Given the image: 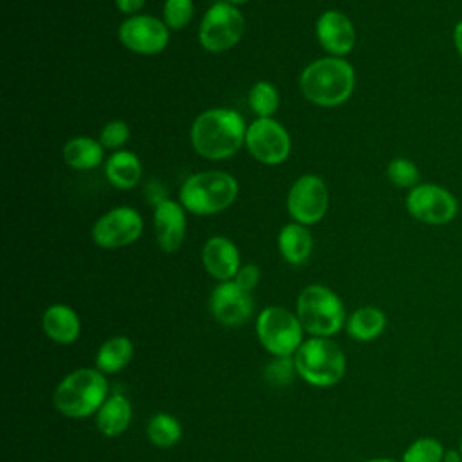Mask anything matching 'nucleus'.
I'll list each match as a JSON object with an SVG mask.
<instances>
[{"label":"nucleus","mask_w":462,"mask_h":462,"mask_svg":"<svg viewBox=\"0 0 462 462\" xmlns=\"http://www.w3.org/2000/svg\"><path fill=\"white\" fill-rule=\"evenodd\" d=\"M244 117L231 108H209L199 114L191 125L195 152L209 161L227 159L245 143Z\"/></svg>","instance_id":"1"},{"label":"nucleus","mask_w":462,"mask_h":462,"mask_svg":"<svg viewBox=\"0 0 462 462\" xmlns=\"http://www.w3.org/2000/svg\"><path fill=\"white\" fill-rule=\"evenodd\" d=\"M356 83L352 65L337 56L319 58L309 63L300 76L301 94L319 106H337L345 103Z\"/></svg>","instance_id":"2"},{"label":"nucleus","mask_w":462,"mask_h":462,"mask_svg":"<svg viewBox=\"0 0 462 462\" xmlns=\"http://www.w3.org/2000/svg\"><path fill=\"white\" fill-rule=\"evenodd\" d=\"M106 392L108 384L99 370L79 368L58 384L54 390V406L65 417L83 419L103 406Z\"/></svg>","instance_id":"3"},{"label":"nucleus","mask_w":462,"mask_h":462,"mask_svg":"<svg viewBox=\"0 0 462 462\" xmlns=\"http://www.w3.org/2000/svg\"><path fill=\"white\" fill-rule=\"evenodd\" d=\"M238 195L236 179L226 171H200L189 175L180 186V204L193 215L220 213Z\"/></svg>","instance_id":"4"},{"label":"nucleus","mask_w":462,"mask_h":462,"mask_svg":"<svg viewBox=\"0 0 462 462\" xmlns=\"http://www.w3.org/2000/svg\"><path fill=\"white\" fill-rule=\"evenodd\" d=\"M296 316L309 334L314 337H328L337 334L345 321V307L339 296L325 285L305 287L296 301Z\"/></svg>","instance_id":"5"},{"label":"nucleus","mask_w":462,"mask_h":462,"mask_svg":"<svg viewBox=\"0 0 462 462\" xmlns=\"http://www.w3.org/2000/svg\"><path fill=\"white\" fill-rule=\"evenodd\" d=\"M296 374L314 386L339 383L346 370L343 350L328 337H312L301 343L294 356Z\"/></svg>","instance_id":"6"},{"label":"nucleus","mask_w":462,"mask_h":462,"mask_svg":"<svg viewBox=\"0 0 462 462\" xmlns=\"http://www.w3.org/2000/svg\"><path fill=\"white\" fill-rule=\"evenodd\" d=\"M256 334L265 350L276 357H289L303 343L298 316L283 307H265L256 319Z\"/></svg>","instance_id":"7"},{"label":"nucleus","mask_w":462,"mask_h":462,"mask_svg":"<svg viewBox=\"0 0 462 462\" xmlns=\"http://www.w3.org/2000/svg\"><path fill=\"white\" fill-rule=\"evenodd\" d=\"M245 31L244 14L229 2L213 4L199 25V42L209 52H224L238 43Z\"/></svg>","instance_id":"8"},{"label":"nucleus","mask_w":462,"mask_h":462,"mask_svg":"<svg viewBox=\"0 0 462 462\" xmlns=\"http://www.w3.org/2000/svg\"><path fill=\"white\" fill-rule=\"evenodd\" d=\"M404 204L415 220L428 226H446L458 213L457 197L448 188L433 182H420L411 188Z\"/></svg>","instance_id":"9"},{"label":"nucleus","mask_w":462,"mask_h":462,"mask_svg":"<svg viewBox=\"0 0 462 462\" xmlns=\"http://www.w3.org/2000/svg\"><path fill=\"white\" fill-rule=\"evenodd\" d=\"M249 153L263 164H280L291 153L289 132L273 117H256L245 132Z\"/></svg>","instance_id":"10"},{"label":"nucleus","mask_w":462,"mask_h":462,"mask_svg":"<svg viewBox=\"0 0 462 462\" xmlns=\"http://www.w3.org/2000/svg\"><path fill=\"white\" fill-rule=\"evenodd\" d=\"M328 208V189L318 175H301L287 195L289 215L298 224H316Z\"/></svg>","instance_id":"11"},{"label":"nucleus","mask_w":462,"mask_h":462,"mask_svg":"<svg viewBox=\"0 0 462 462\" xmlns=\"http://www.w3.org/2000/svg\"><path fill=\"white\" fill-rule=\"evenodd\" d=\"M143 231V218L141 215L128 206H119L105 215H101L94 227L92 238L99 247L116 249L125 247L139 238Z\"/></svg>","instance_id":"12"},{"label":"nucleus","mask_w":462,"mask_h":462,"mask_svg":"<svg viewBox=\"0 0 462 462\" xmlns=\"http://www.w3.org/2000/svg\"><path fill=\"white\" fill-rule=\"evenodd\" d=\"M121 43L137 54H159L170 42L168 25L150 14H135L119 25Z\"/></svg>","instance_id":"13"},{"label":"nucleus","mask_w":462,"mask_h":462,"mask_svg":"<svg viewBox=\"0 0 462 462\" xmlns=\"http://www.w3.org/2000/svg\"><path fill=\"white\" fill-rule=\"evenodd\" d=\"M213 318L227 327H238L253 312V298L247 291L238 287L235 280L218 283L209 298Z\"/></svg>","instance_id":"14"},{"label":"nucleus","mask_w":462,"mask_h":462,"mask_svg":"<svg viewBox=\"0 0 462 462\" xmlns=\"http://www.w3.org/2000/svg\"><path fill=\"white\" fill-rule=\"evenodd\" d=\"M319 45L332 56H345L356 43V29L350 18L339 11H325L316 22Z\"/></svg>","instance_id":"15"},{"label":"nucleus","mask_w":462,"mask_h":462,"mask_svg":"<svg viewBox=\"0 0 462 462\" xmlns=\"http://www.w3.org/2000/svg\"><path fill=\"white\" fill-rule=\"evenodd\" d=\"M153 226L157 244L166 253H175L186 235V209L175 200L164 199L155 204L153 209Z\"/></svg>","instance_id":"16"},{"label":"nucleus","mask_w":462,"mask_h":462,"mask_svg":"<svg viewBox=\"0 0 462 462\" xmlns=\"http://www.w3.org/2000/svg\"><path fill=\"white\" fill-rule=\"evenodd\" d=\"M202 263L213 278L229 282L240 269V254L229 238L211 236L202 247Z\"/></svg>","instance_id":"17"},{"label":"nucleus","mask_w":462,"mask_h":462,"mask_svg":"<svg viewBox=\"0 0 462 462\" xmlns=\"http://www.w3.org/2000/svg\"><path fill=\"white\" fill-rule=\"evenodd\" d=\"M42 327L52 341L61 345L74 343L81 330L78 314L69 305L63 303H54L45 309L42 316Z\"/></svg>","instance_id":"18"},{"label":"nucleus","mask_w":462,"mask_h":462,"mask_svg":"<svg viewBox=\"0 0 462 462\" xmlns=\"http://www.w3.org/2000/svg\"><path fill=\"white\" fill-rule=\"evenodd\" d=\"M132 419V406L123 393H116L108 397L103 406L97 410L96 426L106 437L121 435Z\"/></svg>","instance_id":"19"},{"label":"nucleus","mask_w":462,"mask_h":462,"mask_svg":"<svg viewBox=\"0 0 462 462\" xmlns=\"http://www.w3.org/2000/svg\"><path fill=\"white\" fill-rule=\"evenodd\" d=\"M105 173L112 186L119 189H130L139 182L143 168L139 157L134 152L119 150L108 157L105 164Z\"/></svg>","instance_id":"20"},{"label":"nucleus","mask_w":462,"mask_h":462,"mask_svg":"<svg viewBox=\"0 0 462 462\" xmlns=\"http://www.w3.org/2000/svg\"><path fill=\"white\" fill-rule=\"evenodd\" d=\"M278 249L285 262L300 265L309 258L312 251V236L303 224H287L278 235Z\"/></svg>","instance_id":"21"},{"label":"nucleus","mask_w":462,"mask_h":462,"mask_svg":"<svg viewBox=\"0 0 462 462\" xmlns=\"http://www.w3.org/2000/svg\"><path fill=\"white\" fill-rule=\"evenodd\" d=\"M386 327V316L381 309L366 305L350 314L346 319V332L357 341H372L383 334Z\"/></svg>","instance_id":"22"},{"label":"nucleus","mask_w":462,"mask_h":462,"mask_svg":"<svg viewBox=\"0 0 462 462\" xmlns=\"http://www.w3.org/2000/svg\"><path fill=\"white\" fill-rule=\"evenodd\" d=\"M63 159L74 170H94L103 161V144L90 137H74L65 143Z\"/></svg>","instance_id":"23"},{"label":"nucleus","mask_w":462,"mask_h":462,"mask_svg":"<svg viewBox=\"0 0 462 462\" xmlns=\"http://www.w3.org/2000/svg\"><path fill=\"white\" fill-rule=\"evenodd\" d=\"M134 356V345L125 336H114L106 339L97 354H96V366L103 374H114L123 370Z\"/></svg>","instance_id":"24"},{"label":"nucleus","mask_w":462,"mask_h":462,"mask_svg":"<svg viewBox=\"0 0 462 462\" xmlns=\"http://www.w3.org/2000/svg\"><path fill=\"white\" fill-rule=\"evenodd\" d=\"M146 435L152 444L157 448H171L179 442L182 435V428L173 415L155 413L146 426Z\"/></svg>","instance_id":"25"},{"label":"nucleus","mask_w":462,"mask_h":462,"mask_svg":"<svg viewBox=\"0 0 462 462\" xmlns=\"http://www.w3.org/2000/svg\"><path fill=\"white\" fill-rule=\"evenodd\" d=\"M247 103L258 117H271L280 105V96L273 83L258 81L251 87L247 94Z\"/></svg>","instance_id":"26"},{"label":"nucleus","mask_w":462,"mask_h":462,"mask_svg":"<svg viewBox=\"0 0 462 462\" xmlns=\"http://www.w3.org/2000/svg\"><path fill=\"white\" fill-rule=\"evenodd\" d=\"M446 448L433 437H420L413 440L402 453L401 462H442Z\"/></svg>","instance_id":"27"},{"label":"nucleus","mask_w":462,"mask_h":462,"mask_svg":"<svg viewBox=\"0 0 462 462\" xmlns=\"http://www.w3.org/2000/svg\"><path fill=\"white\" fill-rule=\"evenodd\" d=\"M386 177L397 188H415L420 184V171L417 164L406 157H395L386 166Z\"/></svg>","instance_id":"28"},{"label":"nucleus","mask_w":462,"mask_h":462,"mask_svg":"<svg viewBox=\"0 0 462 462\" xmlns=\"http://www.w3.org/2000/svg\"><path fill=\"white\" fill-rule=\"evenodd\" d=\"M193 16V2L191 0H166L162 7V22L168 29H182L189 23Z\"/></svg>","instance_id":"29"},{"label":"nucleus","mask_w":462,"mask_h":462,"mask_svg":"<svg viewBox=\"0 0 462 462\" xmlns=\"http://www.w3.org/2000/svg\"><path fill=\"white\" fill-rule=\"evenodd\" d=\"M294 372H296L294 359H291V357H278V359H274L273 363L267 365L265 379L273 386H283V384L292 381V374Z\"/></svg>","instance_id":"30"},{"label":"nucleus","mask_w":462,"mask_h":462,"mask_svg":"<svg viewBox=\"0 0 462 462\" xmlns=\"http://www.w3.org/2000/svg\"><path fill=\"white\" fill-rule=\"evenodd\" d=\"M130 135V128L125 121H110L103 126L101 134H99V143L103 144V148H119L126 143Z\"/></svg>","instance_id":"31"},{"label":"nucleus","mask_w":462,"mask_h":462,"mask_svg":"<svg viewBox=\"0 0 462 462\" xmlns=\"http://www.w3.org/2000/svg\"><path fill=\"white\" fill-rule=\"evenodd\" d=\"M258 280H260V269L254 263H247V265L240 267L235 276V283L247 292L256 287Z\"/></svg>","instance_id":"32"},{"label":"nucleus","mask_w":462,"mask_h":462,"mask_svg":"<svg viewBox=\"0 0 462 462\" xmlns=\"http://www.w3.org/2000/svg\"><path fill=\"white\" fill-rule=\"evenodd\" d=\"M144 2L146 0H116V5L119 7L121 13L132 14V13H137L144 5Z\"/></svg>","instance_id":"33"},{"label":"nucleus","mask_w":462,"mask_h":462,"mask_svg":"<svg viewBox=\"0 0 462 462\" xmlns=\"http://www.w3.org/2000/svg\"><path fill=\"white\" fill-rule=\"evenodd\" d=\"M453 45H455V51L457 54L460 56L462 60V20H458L453 27Z\"/></svg>","instance_id":"34"},{"label":"nucleus","mask_w":462,"mask_h":462,"mask_svg":"<svg viewBox=\"0 0 462 462\" xmlns=\"http://www.w3.org/2000/svg\"><path fill=\"white\" fill-rule=\"evenodd\" d=\"M442 462H462V453L460 449H446L444 451V460Z\"/></svg>","instance_id":"35"},{"label":"nucleus","mask_w":462,"mask_h":462,"mask_svg":"<svg viewBox=\"0 0 462 462\" xmlns=\"http://www.w3.org/2000/svg\"><path fill=\"white\" fill-rule=\"evenodd\" d=\"M365 462H397L393 458H370V460H365Z\"/></svg>","instance_id":"36"},{"label":"nucleus","mask_w":462,"mask_h":462,"mask_svg":"<svg viewBox=\"0 0 462 462\" xmlns=\"http://www.w3.org/2000/svg\"><path fill=\"white\" fill-rule=\"evenodd\" d=\"M229 4H244V2H247V0H227Z\"/></svg>","instance_id":"37"},{"label":"nucleus","mask_w":462,"mask_h":462,"mask_svg":"<svg viewBox=\"0 0 462 462\" xmlns=\"http://www.w3.org/2000/svg\"><path fill=\"white\" fill-rule=\"evenodd\" d=\"M458 449H460V453H462V437H460V442H458Z\"/></svg>","instance_id":"38"}]
</instances>
